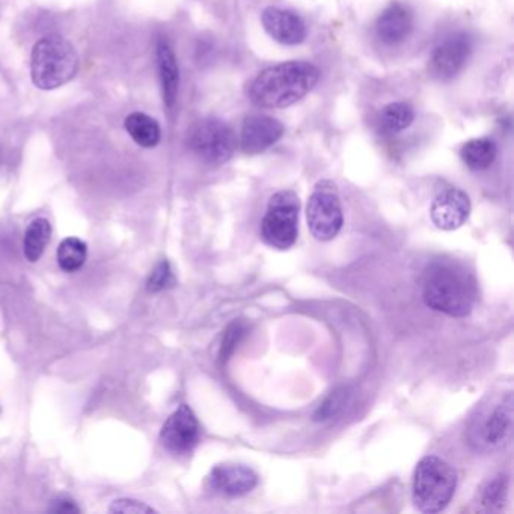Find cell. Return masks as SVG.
I'll return each mask as SVG.
<instances>
[{
  "label": "cell",
  "instance_id": "cell-1",
  "mask_svg": "<svg viewBox=\"0 0 514 514\" xmlns=\"http://www.w3.org/2000/svg\"><path fill=\"white\" fill-rule=\"evenodd\" d=\"M319 79L320 70L311 62H282L261 71L252 80L248 95L258 108H288L313 91Z\"/></svg>",
  "mask_w": 514,
  "mask_h": 514
},
{
  "label": "cell",
  "instance_id": "cell-2",
  "mask_svg": "<svg viewBox=\"0 0 514 514\" xmlns=\"http://www.w3.org/2000/svg\"><path fill=\"white\" fill-rule=\"evenodd\" d=\"M423 299L432 310L460 319L474 310L477 284L460 264L436 261L424 272Z\"/></svg>",
  "mask_w": 514,
  "mask_h": 514
},
{
  "label": "cell",
  "instance_id": "cell-3",
  "mask_svg": "<svg viewBox=\"0 0 514 514\" xmlns=\"http://www.w3.org/2000/svg\"><path fill=\"white\" fill-rule=\"evenodd\" d=\"M79 70L73 44L61 35L41 38L32 50L31 76L38 89L52 91L71 82Z\"/></svg>",
  "mask_w": 514,
  "mask_h": 514
},
{
  "label": "cell",
  "instance_id": "cell-4",
  "mask_svg": "<svg viewBox=\"0 0 514 514\" xmlns=\"http://www.w3.org/2000/svg\"><path fill=\"white\" fill-rule=\"evenodd\" d=\"M513 435V394L489 398L471 420L468 442L478 453H495L510 444Z\"/></svg>",
  "mask_w": 514,
  "mask_h": 514
},
{
  "label": "cell",
  "instance_id": "cell-5",
  "mask_svg": "<svg viewBox=\"0 0 514 514\" xmlns=\"http://www.w3.org/2000/svg\"><path fill=\"white\" fill-rule=\"evenodd\" d=\"M457 487V472L450 463L438 456L420 460L414 474L412 499L421 513H439L444 510Z\"/></svg>",
  "mask_w": 514,
  "mask_h": 514
},
{
  "label": "cell",
  "instance_id": "cell-6",
  "mask_svg": "<svg viewBox=\"0 0 514 514\" xmlns=\"http://www.w3.org/2000/svg\"><path fill=\"white\" fill-rule=\"evenodd\" d=\"M299 196L291 190H281L270 198L261 222V239L270 248L287 251L299 234Z\"/></svg>",
  "mask_w": 514,
  "mask_h": 514
},
{
  "label": "cell",
  "instance_id": "cell-7",
  "mask_svg": "<svg viewBox=\"0 0 514 514\" xmlns=\"http://www.w3.org/2000/svg\"><path fill=\"white\" fill-rule=\"evenodd\" d=\"M306 221L319 242H331L340 234L344 224L343 207L337 186L331 180L319 181L314 187L306 205Z\"/></svg>",
  "mask_w": 514,
  "mask_h": 514
},
{
  "label": "cell",
  "instance_id": "cell-8",
  "mask_svg": "<svg viewBox=\"0 0 514 514\" xmlns=\"http://www.w3.org/2000/svg\"><path fill=\"white\" fill-rule=\"evenodd\" d=\"M190 150L210 165H224L237 148L233 129L218 118H207L193 124L187 136Z\"/></svg>",
  "mask_w": 514,
  "mask_h": 514
},
{
  "label": "cell",
  "instance_id": "cell-9",
  "mask_svg": "<svg viewBox=\"0 0 514 514\" xmlns=\"http://www.w3.org/2000/svg\"><path fill=\"white\" fill-rule=\"evenodd\" d=\"M201 439V427L193 410L187 404H181L174 414L163 424L160 442L163 447L174 454H190Z\"/></svg>",
  "mask_w": 514,
  "mask_h": 514
},
{
  "label": "cell",
  "instance_id": "cell-10",
  "mask_svg": "<svg viewBox=\"0 0 514 514\" xmlns=\"http://www.w3.org/2000/svg\"><path fill=\"white\" fill-rule=\"evenodd\" d=\"M472 52L471 38L466 34H454L445 38L430 58L429 71L439 80H451L463 70Z\"/></svg>",
  "mask_w": 514,
  "mask_h": 514
},
{
  "label": "cell",
  "instance_id": "cell-11",
  "mask_svg": "<svg viewBox=\"0 0 514 514\" xmlns=\"http://www.w3.org/2000/svg\"><path fill=\"white\" fill-rule=\"evenodd\" d=\"M205 484L216 495L239 498L257 487L258 474L246 465L222 463L210 471Z\"/></svg>",
  "mask_w": 514,
  "mask_h": 514
},
{
  "label": "cell",
  "instance_id": "cell-12",
  "mask_svg": "<svg viewBox=\"0 0 514 514\" xmlns=\"http://www.w3.org/2000/svg\"><path fill=\"white\" fill-rule=\"evenodd\" d=\"M471 215V199L463 190L451 187L433 199L430 218L439 230L453 231L462 227Z\"/></svg>",
  "mask_w": 514,
  "mask_h": 514
},
{
  "label": "cell",
  "instance_id": "cell-13",
  "mask_svg": "<svg viewBox=\"0 0 514 514\" xmlns=\"http://www.w3.org/2000/svg\"><path fill=\"white\" fill-rule=\"evenodd\" d=\"M282 135L281 121L267 115H251L243 121L240 145L246 154H260L273 147Z\"/></svg>",
  "mask_w": 514,
  "mask_h": 514
},
{
  "label": "cell",
  "instance_id": "cell-14",
  "mask_svg": "<svg viewBox=\"0 0 514 514\" xmlns=\"http://www.w3.org/2000/svg\"><path fill=\"white\" fill-rule=\"evenodd\" d=\"M267 34L285 46H296L303 43L306 38L305 22L293 11L269 7L261 16Z\"/></svg>",
  "mask_w": 514,
  "mask_h": 514
},
{
  "label": "cell",
  "instance_id": "cell-15",
  "mask_svg": "<svg viewBox=\"0 0 514 514\" xmlns=\"http://www.w3.org/2000/svg\"><path fill=\"white\" fill-rule=\"evenodd\" d=\"M414 29V13L407 5L392 2L383 10L376 23V35L383 44L395 46L409 37Z\"/></svg>",
  "mask_w": 514,
  "mask_h": 514
},
{
  "label": "cell",
  "instance_id": "cell-16",
  "mask_svg": "<svg viewBox=\"0 0 514 514\" xmlns=\"http://www.w3.org/2000/svg\"><path fill=\"white\" fill-rule=\"evenodd\" d=\"M157 68H159L163 101H165L166 108L172 109L177 103L180 71H178L174 50L166 40H160L157 43Z\"/></svg>",
  "mask_w": 514,
  "mask_h": 514
},
{
  "label": "cell",
  "instance_id": "cell-17",
  "mask_svg": "<svg viewBox=\"0 0 514 514\" xmlns=\"http://www.w3.org/2000/svg\"><path fill=\"white\" fill-rule=\"evenodd\" d=\"M127 133L130 138L141 145L142 148H154L159 145L162 139V130L159 123L150 115L142 114V112H133L124 121Z\"/></svg>",
  "mask_w": 514,
  "mask_h": 514
},
{
  "label": "cell",
  "instance_id": "cell-18",
  "mask_svg": "<svg viewBox=\"0 0 514 514\" xmlns=\"http://www.w3.org/2000/svg\"><path fill=\"white\" fill-rule=\"evenodd\" d=\"M414 109L404 101L389 103L383 108L379 118V132L383 136H394L403 130L409 129L414 123Z\"/></svg>",
  "mask_w": 514,
  "mask_h": 514
},
{
  "label": "cell",
  "instance_id": "cell-19",
  "mask_svg": "<svg viewBox=\"0 0 514 514\" xmlns=\"http://www.w3.org/2000/svg\"><path fill=\"white\" fill-rule=\"evenodd\" d=\"M496 156H498V148L495 142L487 138L472 139L460 150L463 163L472 171H484L490 168Z\"/></svg>",
  "mask_w": 514,
  "mask_h": 514
},
{
  "label": "cell",
  "instance_id": "cell-20",
  "mask_svg": "<svg viewBox=\"0 0 514 514\" xmlns=\"http://www.w3.org/2000/svg\"><path fill=\"white\" fill-rule=\"evenodd\" d=\"M52 237V225L46 218H37L29 224L23 240V254L26 260L37 263L43 257Z\"/></svg>",
  "mask_w": 514,
  "mask_h": 514
},
{
  "label": "cell",
  "instance_id": "cell-21",
  "mask_svg": "<svg viewBox=\"0 0 514 514\" xmlns=\"http://www.w3.org/2000/svg\"><path fill=\"white\" fill-rule=\"evenodd\" d=\"M58 264L64 272L74 273L82 269L88 258V246L77 237H68L58 248Z\"/></svg>",
  "mask_w": 514,
  "mask_h": 514
},
{
  "label": "cell",
  "instance_id": "cell-22",
  "mask_svg": "<svg viewBox=\"0 0 514 514\" xmlns=\"http://www.w3.org/2000/svg\"><path fill=\"white\" fill-rule=\"evenodd\" d=\"M507 493V477L498 475V477L492 478L484 484L483 489L478 493V502L486 511H498L507 501Z\"/></svg>",
  "mask_w": 514,
  "mask_h": 514
},
{
  "label": "cell",
  "instance_id": "cell-23",
  "mask_svg": "<svg viewBox=\"0 0 514 514\" xmlns=\"http://www.w3.org/2000/svg\"><path fill=\"white\" fill-rule=\"evenodd\" d=\"M350 392L347 388H340L337 391L332 392L314 414V420L316 421H328L332 418L337 417L338 414L343 412L346 404L349 403Z\"/></svg>",
  "mask_w": 514,
  "mask_h": 514
},
{
  "label": "cell",
  "instance_id": "cell-24",
  "mask_svg": "<svg viewBox=\"0 0 514 514\" xmlns=\"http://www.w3.org/2000/svg\"><path fill=\"white\" fill-rule=\"evenodd\" d=\"M248 334V325L243 320H234L224 334V340L221 344V352H219V359L222 362H227L230 356L233 355L236 347L242 343L243 338Z\"/></svg>",
  "mask_w": 514,
  "mask_h": 514
},
{
  "label": "cell",
  "instance_id": "cell-25",
  "mask_svg": "<svg viewBox=\"0 0 514 514\" xmlns=\"http://www.w3.org/2000/svg\"><path fill=\"white\" fill-rule=\"evenodd\" d=\"M175 284H177V279H175L174 272H172L171 264L163 260L157 263L153 272H151L150 278L147 281V290L150 293H160V291L174 288Z\"/></svg>",
  "mask_w": 514,
  "mask_h": 514
},
{
  "label": "cell",
  "instance_id": "cell-26",
  "mask_svg": "<svg viewBox=\"0 0 514 514\" xmlns=\"http://www.w3.org/2000/svg\"><path fill=\"white\" fill-rule=\"evenodd\" d=\"M109 513L118 514H145V513H156L154 508L150 505L144 504V502L136 501V499H117L109 505Z\"/></svg>",
  "mask_w": 514,
  "mask_h": 514
},
{
  "label": "cell",
  "instance_id": "cell-27",
  "mask_svg": "<svg viewBox=\"0 0 514 514\" xmlns=\"http://www.w3.org/2000/svg\"><path fill=\"white\" fill-rule=\"evenodd\" d=\"M49 510L56 514L80 513V508L77 507L76 502L71 501V499L68 498L55 499Z\"/></svg>",
  "mask_w": 514,
  "mask_h": 514
}]
</instances>
